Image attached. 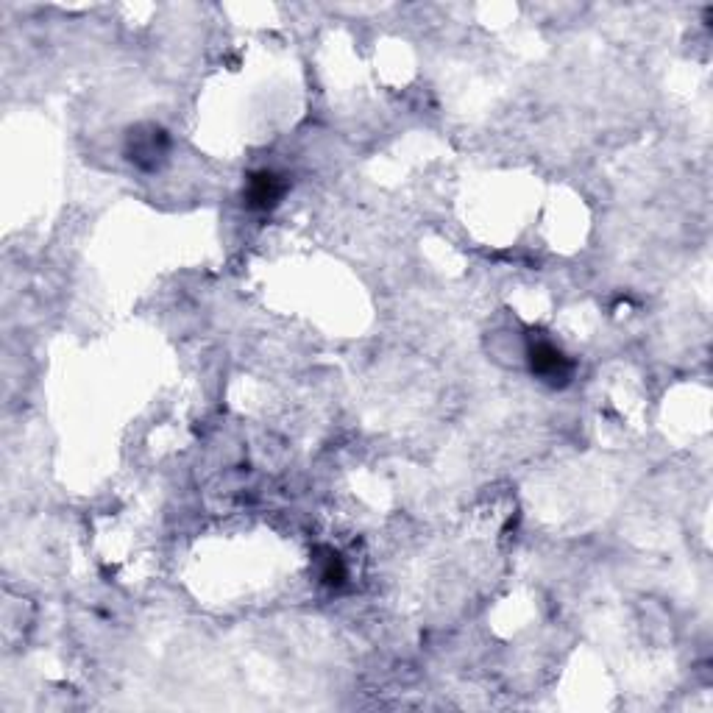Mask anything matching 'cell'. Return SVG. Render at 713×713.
<instances>
[{
  "instance_id": "6da1fadb",
  "label": "cell",
  "mask_w": 713,
  "mask_h": 713,
  "mask_svg": "<svg viewBox=\"0 0 713 713\" xmlns=\"http://www.w3.org/2000/svg\"><path fill=\"white\" fill-rule=\"evenodd\" d=\"M527 357H530L532 374L541 376L549 385H566L571 379L574 363L566 357V351L558 349L552 340H535V343H530Z\"/></svg>"
},
{
  "instance_id": "7a4b0ae2",
  "label": "cell",
  "mask_w": 713,
  "mask_h": 713,
  "mask_svg": "<svg viewBox=\"0 0 713 713\" xmlns=\"http://www.w3.org/2000/svg\"><path fill=\"white\" fill-rule=\"evenodd\" d=\"M168 154V134L162 129L134 131L129 140L131 162H137L140 168H156V162H162Z\"/></svg>"
},
{
  "instance_id": "3957f363",
  "label": "cell",
  "mask_w": 713,
  "mask_h": 713,
  "mask_svg": "<svg viewBox=\"0 0 713 713\" xmlns=\"http://www.w3.org/2000/svg\"><path fill=\"white\" fill-rule=\"evenodd\" d=\"M285 190H287V184L282 176H276V173H271V170L254 173V176H251V182H248V190H246L248 207L273 209L276 204H279V201H282Z\"/></svg>"
}]
</instances>
